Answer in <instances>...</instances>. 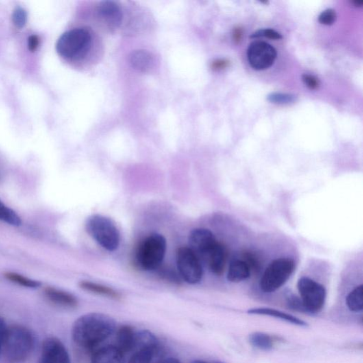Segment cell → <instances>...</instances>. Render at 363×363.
Instances as JSON below:
<instances>
[{
	"label": "cell",
	"instance_id": "6da1fadb",
	"mask_svg": "<svg viewBox=\"0 0 363 363\" xmlns=\"http://www.w3.org/2000/svg\"><path fill=\"white\" fill-rule=\"evenodd\" d=\"M116 329V322L111 316L101 313L83 315L76 320L72 329V336L80 347L95 351L98 346L112 336Z\"/></svg>",
	"mask_w": 363,
	"mask_h": 363
},
{
	"label": "cell",
	"instance_id": "7a4b0ae2",
	"mask_svg": "<svg viewBox=\"0 0 363 363\" xmlns=\"http://www.w3.org/2000/svg\"><path fill=\"white\" fill-rule=\"evenodd\" d=\"M35 338L29 329L16 325L8 328L3 342L4 355L9 363H20L27 360L33 351Z\"/></svg>",
	"mask_w": 363,
	"mask_h": 363
},
{
	"label": "cell",
	"instance_id": "3957f363",
	"mask_svg": "<svg viewBox=\"0 0 363 363\" xmlns=\"http://www.w3.org/2000/svg\"><path fill=\"white\" fill-rule=\"evenodd\" d=\"M85 229L89 235L107 251H116L119 246V231L112 220L106 216L92 215L87 219Z\"/></svg>",
	"mask_w": 363,
	"mask_h": 363
},
{
	"label": "cell",
	"instance_id": "277c9868",
	"mask_svg": "<svg viewBox=\"0 0 363 363\" xmlns=\"http://www.w3.org/2000/svg\"><path fill=\"white\" fill-rule=\"evenodd\" d=\"M92 35L88 29L77 28L66 31L56 43V51L63 58L69 60L82 58L88 53Z\"/></svg>",
	"mask_w": 363,
	"mask_h": 363
},
{
	"label": "cell",
	"instance_id": "5b68a950",
	"mask_svg": "<svg viewBox=\"0 0 363 363\" xmlns=\"http://www.w3.org/2000/svg\"><path fill=\"white\" fill-rule=\"evenodd\" d=\"M128 363H160L164 351L158 339L147 330L136 331L134 344Z\"/></svg>",
	"mask_w": 363,
	"mask_h": 363
},
{
	"label": "cell",
	"instance_id": "8992f818",
	"mask_svg": "<svg viewBox=\"0 0 363 363\" xmlns=\"http://www.w3.org/2000/svg\"><path fill=\"white\" fill-rule=\"evenodd\" d=\"M166 238L158 233H153L145 238L137 248L136 260L144 270L157 269L166 255Z\"/></svg>",
	"mask_w": 363,
	"mask_h": 363
},
{
	"label": "cell",
	"instance_id": "52a82bcc",
	"mask_svg": "<svg viewBox=\"0 0 363 363\" xmlns=\"http://www.w3.org/2000/svg\"><path fill=\"white\" fill-rule=\"evenodd\" d=\"M295 269L294 261L290 258H279L272 261L261 278V290L271 293L280 288L288 280Z\"/></svg>",
	"mask_w": 363,
	"mask_h": 363
},
{
	"label": "cell",
	"instance_id": "ba28073f",
	"mask_svg": "<svg viewBox=\"0 0 363 363\" xmlns=\"http://www.w3.org/2000/svg\"><path fill=\"white\" fill-rule=\"evenodd\" d=\"M176 263L179 275L188 284L195 285L203 278L201 261L189 247H181L176 252Z\"/></svg>",
	"mask_w": 363,
	"mask_h": 363
},
{
	"label": "cell",
	"instance_id": "9c48e42d",
	"mask_svg": "<svg viewBox=\"0 0 363 363\" xmlns=\"http://www.w3.org/2000/svg\"><path fill=\"white\" fill-rule=\"evenodd\" d=\"M301 300L307 313H317L324 306L327 292L323 285L309 277H301L297 283Z\"/></svg>",
	"mask_w": 363,
	"mask_h": 363
},
{
	"label": "cell",
	"instance_id": "30bf717a",
	"mask_svg": "<svg viewBox=\"0 0 363 363\" xmlns=\"http://www.w3.org/2000/svg\"><path fill=\"white\" fill-rule=\"evenodd\" d=\"M247 57L252 68L264 70L274 64L277 58V51L268 43L254 42L248 46Z\"/></svg>",
	"mask_w": 363,
	"mask_h": 363
},
{
	"label": "cell",
	"instance_id": "8fae6325",
	"mask_svg": "<svg viewBox=\"0 0 363 363\" xmlns=\"http://www.w3.org/2000/svg\"><path fill=\"white\" fill-rule=\"evenodd\" d=\"M189 243V248L199 257L200 261H204L218 241L212 231L206 229H196L191 232Z\"/></svg>",
	"mask_w": 363,
	"mask_h": 363
},
{
	"label": "cell",
	"instance_id": "7c38bea8",
	"mask_svg": "<svg viewBox=\"0 0 363 363\" xmlns=\"http://www.w3.org/2000/svg\"><path fill=\"white\" fill-rule=\"evenodd\" d=\"M39 363H70L69 354L59 339L51 337L43 342Z\"/></svg>",
	"mask_w": 363,
	"mask_h": 363
},
{
	"label": "cell",
	"instance_id": "4fadbf2b",
	"mask_svg": "<svg viewBox=\"0 0 363 363\" xmlns=\"http://www.w3.org/2000/svg\"><path fill=\"white\" fill-rule=\"evenodd\" d=\"M99 16L109 28L116 29L122 24L123 14L117 4L113 1H103L97 7Z\"/></svg>",
	"mask_w": 363,
	"mask_h": 363
},
{
	"label": "cell",
	"instance_id": "5bb4252c",
	"mask_svg": "<svg viewBox=\"0 0 363 363\" xmlns=\"http://www.w3.org/2000/svg\"><path fill=\"white\" fill-rule=\"evenodd\" d=\"M228 260V251L227 248L221 244L217 243L212 251L207 255L205 261L209 270L216 275H221L224 273Z\"/></svg>",
	"mask_w": 363,
	"mask_h": 363
},
{
	"label": "cell",
	"instance_id": "9a60e30c",
	"mask_svg": "<svg viewBox=\"0 0 363 363\" xmlns=\"http://www.w3.org/2000/svg\"><path fill=\"white\" fill-rule=\"evenodd\" d=\"M91 363H125L124 355L116 346H104L92 353Z\"/></svg>",
	"mask_w": 363,
	"mask_h": 363
},
{
	"label": "cell",
	"instance_id": "2e32d148",
	"mask_svg": "<svg viewBox=\"0 0 363 363\" xmlns=\"http://www.w3.org/2000/svg\"><path fill=\"white\" fill-rule=\"evenodd\" d=\"M46 297L55 305L66 308H75L78 305L77 298L73 294L53 288H47L44 290Z\"/></svg>",
	"mask_w": 363,
	"mask_h": 363
},
{
	"label": "cell",
	"instance_id": "e0dca14e",
	"mask_svg": "<svg viewBox=\"0 0 363 363\" xmlns=\"http://www.w3.org/2000/svg\"><path fill=\"white\" fill-rule=\"evenodd\" d=\"M136 331L130 326L124 325L119 328L116 334V348L124 355L131 353L135 341Z\"/></svg>",
	"mask_w": 363,
	"mask_h": 363
},
{
	"label": "cell",
	"instance_id": "ac0fdd59",
	"mask_svg": "<svg viewBox=\"0 0 363 363\" xmlns=\"http://www.w3.org/2000/svg\"><path fill=\"white\" fill-rule=\"evenodd\" d=\"M129 60L133 68L140 72L149 71L154 66V58L151 53L145 50L133 51Z\"/></svg>",
	"mask_w": 363,
	"mask_h": 363
},
{
	"label": "cell",
	"instance_id": "d6986e66",
	"mask_svg": "<svg viewBox=\"0 0 363 363\" xmlns=\"http://www.w3.org/2000/svg\"><path fill=\"white\" fill-rule=\"evenodd\" d=\"M248 314L255 315H264V316H272L288 322V323L294 324V325L299 326V327H307V324L303 320L292 316V315L287 314V313L276 310V309L270 308H254L248 310Z\"/></svg>",
	"mask_w": 363,
	"mask_h": 363
},
{
	"label": "cell",
	"instance_id": "ffe728a7",
	"mask_svg": "<svg viewBox=\"0 0 363 363\" xmlns=\"http://www.w3.org/2000/svg\"><path fill=\"white\" fill-rule=\"evenodd\" d=\"M251 275V269L245 261L235 260L231 262L228 270L227 279L231 283H240L246 280Z\"/></svg>",
	"mask_w": 363,
	"mask_h": 363
},
{
	"label": "cell",
	"instance_id": "44dd1931",
	"mask_svg": "<svg viewBox=\"0 0 363 363\" xmlns=\"http://www.w3.org/2000/svg\"><path fill=\"white\" fill-rule=\"evenodd\" d=\"M79 287L85 291L92 292V293L99 294V295L105 296L113 298V299H118L120 297L119 294L113 289L105 285L97 284V283H92L90 281H82L79 283Z\"/></svg>",
	"mask_w": 363,
	"mask_h": 363
},
{
	"label": "cell",
	"instance_id": "7402d4cb",
	"mask_svg": "<svg viewBox=\"0 0 363 363\" xmlns=\"http://www.w3.org/2000/svg\"><path fill=\"white\" fill-rule=\"evenodd\" d=\"M346 305L351 312H362L363 309L362 285L357 287L356 288L350 292L346 297Z\"/></svg>",
	"mask_w": 363,
	"mask_h": 363
},
{
	"label": "cell",
	"instance_id": "603a6c76",
	"mask_svg": "<svg viewBox=\"0 0 363 363\" xmlns=\"http://www.w3.org/2000/svg\"><path fill=\"white\" fill-rule=\"evenodd\" d=\"M249 341L253 347L262 351H268L273 348V340L272 337L266 333L255 332L249 336Z\"/></svg>",
	"mask_w": 363,
	"mask_h": 363
},
{
	"label": "cell",
	"instance_id": "cb8c5ba5",
	"mask_svg": "<svg viewBox=\"0 0 363 363\" xmlns=\"http://www.w3.org/2000/svg\"><path fill=\"white\" fill-rule=\"evenodd\" d=\"M5 277L9 281L16 283L27 288L36 289L42 286V283L34 279L28 278L25 276L16 273V272H7L5 274Z\"/></svg>",
	"mask_w": 363,
	"mask_h": 363
},
{
	"label": "cell",
	"instance_id": "d4e9b609",
	"mask_svg": "<svg viewBox=\"0 0 363 363\" xmlns=\"http://www.w3.org/2000/svg\"><path fill=\"white\" fill-rule=\"evenodd\" d=\"M0 221L14 227H19L22 224V219L19 216L13 209L6 206L1 200H0Z\"/></svg>",
	"mask_w": 363,
	"mask_h": 363
},
{
	"label": "cell",
	"instance_id": "484cf974",
	"mask_svg": "<svg viewBox=\"0 0 363 363\" xmlns=\"http://www.w3.org/2000/svg\"><path fill=\"white\" fill-rule=\"evenodd\" d=\"M295 96L290 94L272 93L268 96V100L270 103L278 105H288L296 101Z\"/></svg>",
	"mask_w": 363,
	"mask_h": 363
},
{
	"label": "cell",
	"instance_id": "4316f807",
	"mask_svg": "<svg viewBox=\"0 0 363 363\" xmlns=\"http://www.w3.org/2000/svg\"><path fill=\"white\" fill-rule=\"evenodd\" d=\"M12 21L14 25L19 29L25 27L27 22V12L25 9L21 7L16 8L13 12Z\"/></svg>",
	"mask_w": 363,
	"mask_h": 363
},
{
	"label": "cell",
	"instance_id": "83f0119b",
	"mask_svg": "<svg viewBox=\"0 0 363 363\" xmlns=\"http://www.w3.org/2000/svg\"><path fill=\"white\" fill-rule=\"evenodd\" d=\"M286 299L290 309L295 311H299V312L307 313L301 299L296 297L294 294L291 293L290 292H288L286 294Z\"/></svg>",
	"mask_w": 363,
	"mask_h": 363
},
{
	"label": "cell",
	"instance_id": "f1b7e54d",
	"mask_svg": "<svg viewBox=\"0 0 363 363\" xmlns=\"http://www.w3.org/2000/svg\"><path fill=\"white\" fill-rule=\"evenodd\" d=\"M260 37H266V38L275 40L283 38L281 33L272 29H260V30L255 31L251 35V38H260Z\"/></svg>",
	"mask_w": 363,
	"mask_h": 363
},
{
	"label": "cell",
	"instance_id": "f546056e",
	"mask_svg": "<svg viewBox=\"0 0 363 363\" xmlns=\"http://www.w3.org/2000/svg\"><path fill=\"white\" fill-rule=\"evenodd\" d=\"M336 11L333 9H326L318 16V22L324 25H332L336 22Z\"/></svg>",
	"mask_w": 363,
	"mask_h": 363
},
{
	"label": "cell",
	"instance_id": "4dcf8cb0",
	"mask_svg": "<svg viewBox=\"0 0 363 363\" xmlns=\"http://www.w3.org/2000/svg\"><path fill=\"white\" fill-rule=\"evenodd\" d=\"M303 83L310 90H316L319 87L320 81L317 77L310 74H304L301 76Z\"/></svg>",
	"mask_w": 363,
	"mask_h": 363
},
{
	"label": "cell",
	"instance_id": "1f68e13d",
	"mask_svg": "<svg viewBox=\"0 0 363 363\" xmlns=\"http://www.w3.org/2000/svg\"><path fill=\"white\" fill-rule=\"evenodd\" d=\"M159 275H160L161 277H164V279L172 281V283H177V284L180 283V276L179 277V275L176 274L173 270L169 269L160 270V272H159Z\"/></svg>",
	"mask_w": 363,
	"mask_h": 363
},
{
	"label": "cell",
	"instance_id": "d6a6232c",
	"mask_svg": "<svg viewBox=\"0 0 363 363\" xmlns=\"http://www.w3.org/2000/svg\"><path fill=\"white\" fill-rule=\"evenodd\" d=\"M244 260L249 266L250 269L253 268V269H258L259 264L258 260H257V257L255 256L254 255L252 254L251 252H248V253H245L244 254Z\"/></svg>",
	"mask_w": 363,
	"mask_h": 363
},
{
	"label": "cell",
	"instance_id": "836d02e7",
	"mask_svg": "<svg viewBox=\"0 0 363 363\" xmlns=\"http://www.w3.org/2000/svg\"><path fill=\"white\" fill-rule=\"evenodd\" d=\"M39 45V38L36 35H31L28 38V48L29 51L33 52L36 51Z\"/></svg>",
	"mask_w": 363,
	"mask_h": 363
},
{
	"label": "cell",
	"instance_id": "e575fe53",
	"mask_svg": "<svg viewBox=\"0 0 363 363\" xmlns=\"http://www.w3.org/2000/svg\"><path fill=\"white\" fill-rule=\"evenodd\" d=\"M8 328L7 327L6 322L3 318L0 317V342L3 345V342L6 338Z\"/></svg>",
	"mask_w": 363,
	"mask_h": 363
},
{
	"label": "cell",
	"instance_id": "d590c367",
	"mask_svg": "<svg viewBox=\"0 0 363 363\" xmlns=\"http://www.w3.org/2000/svg\"><path fill=\"white\" fill-rule=\"evenodd\" d=\"M228 65V61L224 60H218L215 61L214 64H213V68L215 69H222V68H226Z\"/></svg>",
	"mask_w": 363,
	"mask_h": 363
},
{
	"label": "cell",
	"instance_id": "8d00e7d4",
	"mask_svg": "<svg viewBox=\"0 0 363 363\" xmlns=\"http://www.w3.org/2000/svg\"><path fill=\"white\" fill-rule=\"evenodd\" d=\"M242 30L240 28H236L233 32V38L235 42L238 43L241 39Z\"/></svg>",
	"mask_w": 363,
	"mask_h": 363
},
{
	"label": "cell",
	"instance_id": "74e56055",
	"mask_svg": "<svg viewBox=\"0 0 363 363\" xmlns=\"http://www.w3.org/2000/svg\"><path fill=\"white\" fill-rule=\"evenodd\" d=\"M160 363H180V362L174 357H168V358H164Z\"/></svg>",
	"mask_w": 363,
	"mask_h": 363
},
{
	"label": "cell",
	"instance_id": "f35d334b",
	"mask_svg": "<svg viewBox=\"0 0 363 363\" xmlns=\"http://www.w3.org/2000/svg\"><path fill=\"white\" fill-rule=\"evenodd\" d=\"M352 3H353V5H354L355 7H362L363 2L362 1H357V0H355V1L352 2Z\"/></svg>",
	"mask_w": 363,
	"mask_h": 363
},
{
	"label": "cell",
	"instance_id": "ab89813d",
	"mask_svg": "<svg viewBox=\"0 0 363 363\" xmlns=\"http://www.w3.org/2000/svg\"><path fill=\"white\" fill-rule=\"evenodd\" d=\"M192 363H207V362H204V361H201V360H195V361H194V362H192Z\"/></svg>",
	"mask_w": 363,
	"mask_h": 363
},
{
	"label": "cell",
	"instance_id": "60d3db41",
	"mask_svg": "<svg viewBox=\"0 0 363 363\" xmlns=\"http://www.w3.org/2000/svg\"><path fill=\"white\" fill-rule=\"evenodd\" d=\"M2 349H3V344L0 342V354H1Z\"/></svg>",
	"mask_w": 363,
	"mask_h": 363
},
{
	"label": "cell",
	"instance_id": "b9f144b4",
	"mask_svg": "<svg viewBox=\"0 0 363 363\" xmlns=\"http://www.w3.org/2000/svg\"><path fill=\"white\" fill-rule=\"evenodd\" d=\"M220 363H222V362H220Z\"/></svg>",
	"mask_w": 363,
	"mask_h": 363
}]
</instances>
